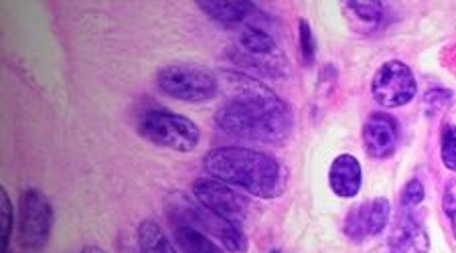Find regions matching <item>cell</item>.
<instances>
[{
  "mask_svg": "<svg viewBox=\"0 0 456 253\" xmlns=\"http://www.w3.org/2000/svg\"><path fill=\"white\" fill-rule=\"evenodd\" d=\"M222 79L232 95L216 114L219 128L249 143L282 144L290 138L292 111L270 87L238 71H222Z\"/></svg>",
  "mask_w": 456,
  "mask_h": 253,
  "instance_id": "1",
  "label": "cell"
},
{
  "mask_svg": "<svg viewBox=\"0 0 456 253\" xmlns=\"http://www.w3.org/2000/svg\"><path fill=\"white\" fill-rule=\"evenodd\" d=\"M203 167L211 178L264 200L281 197L289 183V175L281 160L244 146L213 148L205 154Z\"/></svg>",
  "mask_w": 456,
  "mask_h": 253,
  "instance_id": "2",
  "label": "cell"
},
{
  "mask_svg": "<svg viewBox=\"0 0 456 253\" xmlns=\"http://www.w3.org/2000/svg\"><path fill=\"white\" fill-rule=\"evenodd\" d=\"M138 132L149 143L175 152H193L200 146L201 130L189 118L168 110H151L138 122Z\"/></svg>",
  "mask_w": 456,
  "mask_h": 253,
  "instance_id": "3",
  "label": "cell"
},
{
  "mask_svg": "<svg viewBox=\"0 0 456 253\" xmlns=\"http://www.w3.org/2000/svg\"><path fill=\"white\" fill-rule=\"evenodd\" d=\"M157 86L168 98L187 103L209 102L219 92V79L193 63H173L163 67L157 76Z\"/></svg>",
  "mask_w": 456,
  "mask_h": 253,
  "instance_id": "4",
  "label": "cell"
},
{
  "mask_svg": "<svg viewBox=\"0 0 456 253\" xmlns=\"http://www.w3.org/2000/svg\"><path fill=\"white\" fill-rule=\"evenodd\" d=\"M232 57L235 63L270 78H281L286 67V61L281 49H278L274 37L256 25H248L240 33L238 49H235Z\"/></svg>",
  "mask_w": 456,
  "mask_h": 253,
  "instance_id": "5",
  "label": "cell"
},
{
  "mask_svg": "<svg viewBox=\"0 0 456 253\" xmlns=\"http://www.w3.org/2000/svg\"><path fill=\"white\" fill-rule=\"evenodd\" d=\"M53 232V207L41 191L28 189L20 199L19 241L25 249H43Z\"/></svg>",
  "mask_w": 456,
  "mask_h": 253,
  "instance_id": "6",
  "label": "cell"
},
{
  "mask_svg": "<svg viewBox=\"0 0 456 253\" xmlns=\"http://www.w3.org/2000/svg\"><path fill=\"white\" fill-rule=\"evenodd\" d=\"M418 81L414 71L400 59H392L375 71L371 79L373 100L384 108H402L416 98Z\"/></svg>",
  "mask_w": 456,
  "mask_h": 253,
  "instance_id": "7",
  "label": "cell"
},
{
  "mask_svg": "<svg viewBox=\"0 0 456 253\" xmlns=\"http://www.w3.org/2000/svg\"><path fill=\"white\" fill-rule=\"evenodd\" d=\"M193 197L205 211L217 215L219 219L230 221L233 225L244 227L246 203L230 184L217 178H197L193 183Z\"/></svg>",
  "mask_w": 456,
  "mask_h": 253,
  "instance_id": "8",
  "label": "cell"
},
{
  "mask_svg": "<svg viewBox=\"0 0 456 253\" xmlns=\"http://www.w3.org/2000/svg\"><path fill=\"white\" fill-rule=\"evenodd\" d=\"M389 217H392V205H389V200L384 197L371 199L367 203L353 207L347 219H345L343 232L351 241L362 243L384 232Z\"/></svg>",
  "mask_w": 456,
  "mask_h": 253,
  "instance_id": "9",
  "label": "cell"
},
{
  "mask_svg": "<svg viewBox=\"0 0 456 253\" xmlns=\"http://www.w3.org/2000/svg\"><path fill=\"white\" fill-rule=\"evenodd\" d=\"M362 138L365 152L371 159H389L400 144V124L394 116L384 114V111H375L365 120Z\"/></svg>",
  "mask_w": 456,
  "mask_h": 253,
  "instance_id": "10",
  "label": "cell"
},
{
  "mask_svg": "<svg viewBox=\"0 0 456 253\" xmlns=\"http://www.w3.org/2000/svg\"><path fill=\"white\" fill-rule=\"evenodd\" d=\"M387 248L392 253H428L430 235L426 227L410 211L398 213L387 235Z\"/></svg>",
  "mask_w": 456,
  "mask_h": 253,
  "instance_id": "11",
  "label": "cell"
},
{
  "mask_svg": "<svg viewBox=\"0 0 456 253\" xmlns=\"http://www.w3.org/2000/svg\"><path fill=\"white\" fill-rule=\"evenodd\" d=\"M330 191L341 199H353L359 195L363 184V168L353 154H339L329 168Z\"/></svg>",
  "mask_w": 456,
  "mask_h": 253,
  "instance_id": "12",
  "label": "cell"
},
{
  "mask_svg": "<svg viewBox=\"0 0 456 253\" xmlns=\"http://www.w3.org/2000/svg\"><path fill=\"white\" fill-rule=\"evenodd\" d=\"M197 6L211 20L222 22V25H240V22H246L252 17L256 11V4L249 0H200Z\"/></svg>",
  "mask_w": 456,
  "mask_h": 253,
  "instance_id": "13",
  "label": "cell"
},
{
  "mask_svg": "<svg viewBox=\"0 0 456 253\" xmlns=\"http://www.w3.org/2000/svg\"><path fill=\"white\" fill-rule=\"evenodd\" d=\"M343 11L357 33L378 31L386 17L384 4L373 3V0H351L343 4Z\"/></svg>",
  "mask_w": 456,
  "mask_h": 253,
  "instance_id": "14",
  "label": "cell"
},
{
  "mask_svg": "<svg viewBox=\"0 0 456 253\" xmlns=\"http://www.w3.org/2000/svg\"><path fill=\"white\" fill-rule=\"evenodd\" d=\"M175 241L183 253H222L208 233L189 221L175 223Z\"/></svg>",
  "mask_w": 456,
  "mask_h": 253,
  "instance_id": "15",
  "label": "cell"
},
{
  "mask_svg": "<svg viewBox=\"0 0 456 253\" xmlns=\"http://www.w3.org/2000/svg\"><path fill=\"white\" fill-rule=\"evenodd\" d=\"M138 248L141 253H176L163 227L154 219H144L138 225Z\"/></svg>",
  "mask_w": 456,
  "mask_h": 253,
  "instance_id": "16",
  "label": "cell"
},
{
  "mask_svg": "<svg viewBox=\"0 0 456 253\" xmlns=\"http://www.w3.org/2000/svg\"><path fill=\"white\" fill-rule=\"evenodd\" d=\"M452 103H454V94L451 89H444V87H432L430 92H426L424 95V110L430 118L443 116L444 111L452 108Z\"/></svg>",
  "mask_w": 456,
  "mask_h": 253,
  "instance_id": "17",
  "label": "cell"
},
{
  "mask_svg": "<svg viewBox=\"0 0 456 253\" xmlns=\"http://www.w3.org/2000/svg\"><path fill=\"white\" fill-rule=\"evenodd\" d=\"M12 223H14V209H12V200L9 197V192L4 189H0V245H3V253H6L11 243V235H12Z\"/></svg>",
  "mask_w": 456,
  "mask_h": 253,
  "instance_id": "18",
  "label": "cell"
},
{
  "mask_svg": "<svg viewBox=\"0 0 456 253\" xmlns=\"http://www.w3.org/2000/svg\"><path fill=\"white\" fill-rule=\"evenodd\" d=\"M298 49H300V61L305 67H311L316 59V39L313 33V27L308 20H298Z\"/></svg>",
  "mask_w": 456,
  "mask_h": 253,
  "instance_id": "19",
  "label": "cell"
},
{
  "mask_svg": "<svg viewBox=\"0 0 456 253\" xmlns=\"http://www.w3.org/2000/svg\"><path fill=\"white\" fill-rule=\"evenodd\" d=\"M440 159L443 165L456 173V126L448 124L440 134Z\"/></svg>",
  "mask_w": 456,
  "mask_h": 253,
  "instance_id": "20",
  "label": "cell"
},
{
  "mask_svg": "<svg viewBox=\"0 0 456 253\" xmlns=\"http://www.w3.org/2000/svg\"><path fill=\"white\" fill-rule=\"evenodd\" d=\"M426 199V189L420 178H411L402 189V205L403 209H411V207H418Z\"/></svg>",
  "mask_w": 456,
  "mask_h": 253,
  "instance_id": "21",
  "label": "cell"
},
{
  "mask_svg": "<svg viewBox=\"0 0 456 253\" xmlns=\"http://www.w3.org/2000/svg\"><path fill=\"white\" fill-rule=\"evenodd\" d=\"M443 211L448 219V225H451L452 237L456 240V178H451L446 183L443 192Z\"/></svg>",
  "mask_w": 456,
  "mask_h": 253,
  "instance_id": "22",
  "label": "cell"
},
{
  "mask_svg": "<svg viewBox=\"0 0 456 253\" xmlns=\"http://www.w3.org/2000/svg\"><path fill=\"white\" fill-rule=\"evenodd\" d=\"M82 253H106L102 248H98V245H86V248L82 249Z\"/></svg>",
  "mask_w": 456,
  "mask_h": 253,
  "instance_id": "23",
  "label": "cell"
}]
</instances>
